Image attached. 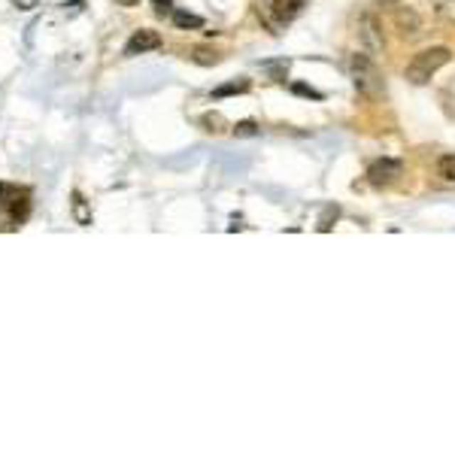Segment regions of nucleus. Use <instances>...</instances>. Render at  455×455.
Segmentation results:
<instances>
[{
	"label": "nucleus",
	"instance_id": "nucleus-1",
	"mask_svg": "<svg viewBox=\"0 0 455 455\" xmlns=\"http://www.w3.org/2000/svg\"><path fill=\"white\" fill-rule=\"evenodd\" d=\"M346 73L352 79V85L358 88V95H364L368 100H380L385 95L382 88V76L377 70V64H373L364 52H352L346 58Z\"/></svg>",
	"mask_w": 455,
	"mask_h": 455
},
{
	"label": "nucleus",
	"instance_id": "nucleus-2",
	"mask_svg": "<svg viewBox=\"0 0 455 455\" xmlns=\"http://www.w3.org/2000/svg\"><path fill=\"white\" fill-rule=\"evenodd\" d=\"M449 61H452V52L446 46H431V49H422L419 55H413V61L407 64V79L413 85H425V82H431V76H437Z\"/></svg>",
	"mask_w": 455,
	"mask_h": 455
},
{
	"label": "nucleus",
	"instance_id": "nucleus-3",
	"mask_svg": "<svg viewBox=\"0 0 455 455\" xmlns=\"http://www.w3.org/2000/svg\"><path fill=\"white\" fill-rule=\"evenodd\" d=\"M401 176H404V164L395 161V158H380V161H373L368 167V182L373 188H389Z\"/></svg>",
	"mask_w": 455,
	"mask_h": 455
},
{
	"label": "nucleus",
	"instance_id": "nucleus-4",
	"mask_svg": "<svg viewBox=\"0 0 455 455\" xmlns=\"http://www.w3.org/2000/svg\"><path fill=\"white\" fill-rule=\"evenodd\" d=\"M306 6V0H273L267 9V25L277 31L282 25H289L291 18H298V13Z\"/></svg>",
	"mask_w": 455,
	"mask_h": 455
},
{
	"label": "nucleus",
	"instance_id": "nucleus-5",
	"mask_svg": "<svg viewBox=\"0 0 455 455\" xmlns=\"http://www.w3.org/2000/svg\"><path fill=\"white\" fill-rule=\"evenodd\" d=\"M161 46V37H158V31H149V28H143V31H136L134 37L128 40V46H124V55H143V52H152Z\"/></svg>",
	"mask_w": 455,
	"mask_h": 455
},
{
	"label": "nucleus",
	"instance_id": "nucleus-6",
	"mask_svg": "<svg viewBox=\"0 0 455 455\" xmlns=\"http://www.w3.org/2000/svg\"><path fill=\"white\" fill-rule=\"evenodd\" d=\"M249 79H234V82H225L213 91V97H228V95H243V91H249Z\"/></svg>",
	"mask_w": 455,
	"mask_h": 455
},
{
	"label": "nucleus",
	"instance_id": "nucleus-7",
	"mask_svg": "<svg viewBox=\"0 0 455 455\" xmlns=\"http://www.w3.org/2000/svg\"><path fill=\"white\" fill-rule=\"evenodd\" d=\"M173 25L179 28V31H198V28H203V18L200 16H195V13H173Z\"/></svg>",
	"mask_w": 455,
	"mask_h": 455
},
{
	"label": "nucleus",
	"instance_id": "nucleus-8",
	"mask_svg": "<svg viewBox=\"0 0 455 455\" xmlns=\"http://www.w3.org/2000/svg\"><path fill=\"white\" fill-rule=\"evenodd\" d=\"M437 173H440L443 179L455 182V155H443V158H440V161H437Z\"/></svg>",
	"mask_w": 455,
	"mask_h": 455
},
{
	"label": "nucleus",
	"instance_id": "nucleus-9",
	"mask_svg": "<svg viewBox=\"0 0 455 455\" xmlns=\"http://www.w3.org/2000/svg\"><path fill=\"white\" fill-rule=\"evenodd\" d=\"M361 28H364V31H361V37L370 43V49H373V52H380V49H382V43H380V40H373V31H377V25H373V18H364V25H361Z\"/></svg>",
	"mask_w": 455,
	"mask_h": 455
},
{
	"label": "nucleus",
	"instance_id": "nucleus-10",
	"mask_svg": "<svg viewBox=\"0 0 455 455\" xmlns=\"http://www.w3.org/2000/svg\"><path fill=\"white\" fill-rule=\"evenodd\" d=\"M234 136H258V124H255L252 119L237 122V124H234Z\"/></svg>",
	"mask_w": 455,
	"mask_h": 455
},
{
	"label": "nucleus",
	"instance_id": "nucleus-11",
	"mask_svg": "<svg viewBox=\"0 0 455 455\" xmlns=\"http://www.w3.org/2000/svg\"><path fill=\"white\" fill-rule=\"evenodd\" d=\"M25 215H28V195H21L13 203V219H25Z\"/></svg>",
	"mask_w": 455,
	"mask_h": 455
},
{
	"label": "nucleus",
	"instance_id": "nucleus-12",
	"mask_svg": "<svg viewBox=\"0 0 455 455\" xmlns=\"http://www.w3.org/2000/svg\"><path fill=\"white\" fill-rule=\"evenodd\" d=\"M195 61H198V64H215V61H219V55H215V52L210 55L207 49H198V52H195Z\"/></svg>",
	"mask_w": 455,
	"mask_h": 455
},
{
	"label": "nucleus",
	"instance_id": "nucleus-13",
	"mask_svg": "<svg viewBox=\"0 0 455 455\" xmlns=\"http://www.w3.org/2000/svg\"><path fill=\"white\" fill-rule=\"evenodd\" d=\"M203 124L207 131H222V116H203Z\"/></svg>",
	"mask_w": 455,
	"mask_h": 455
},
{
	"label": "nucleus",
	"instance_id": "nucleus-14",
	"mask_svg": "<svg viewBox=\"0 0 455 455\" xmlns=\"http://www.w3.org/2000/svg\"><path fill=\"white\" fill-rule=\"evenodd\" d=\"M170 4H173V0H152V6H155V13H158V16L170 13Z\"/></svg>",
	"mask_w": 455,
	"mask_h": 455
},
{
	"label": "nucleus",
	"instance_id": "nucleus-15",
	"mask_svg": "<svg viewBox=\"0 0 455 455\" xmlns=\"http://www.w3.org/2000/svg\"><path fill=\"white\" fill-rule=\"evenodd\" d=\"M294 91H298V95H310V97H322V95H318V91L306 88V85H294Z\"/></svg>",
	"mask_w": 455,
	"mask_h": 455
},
{
	"label": "nucleus",
	"instance_id": "nucleus-16",
	"mask_svg": "<svg viewBox=\"0 0 455 455\" xmlns=\"http://www.w3.org/2000/svg\"><path fill=\"white\" fill-rule=\"evenodd\" d=\"M116 4H119V6H136L140 0H116Z\"/></svg>",
	"mask_w": 455,
	"mask_h": 455
},
{
	"label": "nucleus",
	"instance_id": "nucleus-17",
	"mask_svg": "<svg viewBox=\"0 0 455 455\" xmlns=\"http://www.w3.org/2000/svg\"><path fill=\"white\" fill-rule=\"evenodd\" d=\"M0 195H4V186H0Z\"/></svg>",
	"mask_w": 455,
	"mask_h": 455
}]
</instances>
